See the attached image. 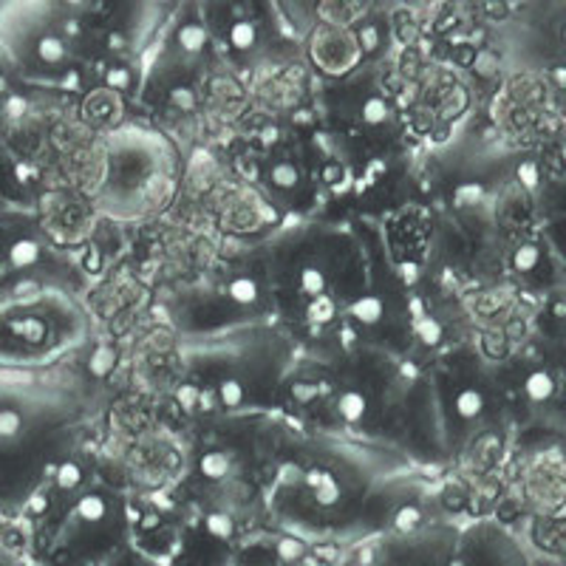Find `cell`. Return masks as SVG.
I'll use <instances>...</instances> for the list:
<instances>
[{
    "instance_id": "4fadbf2b",
    "label": "cell",
    "mask_w": 566,
    "mask_h": 566,
    "mask_svg": "<svg viewBox=\"0 0 566 566\" xmlns=\"http://www.w3.org/2000/svg\"><path fill=\"white\" fill-rule=\"evenodd\" d=\"M453 566H566L535 553L499 518H470L459 527Z\"/></svg>"
},
{
    "instance_id": "7a4b0ae2",
    "label": "cell",
    "mask_w": 566,
    "mask_h": 566,
    "mask_svg": "<svg viewBox=\"0 0 566 566\" xmlns=\"http://www.w3.org/2000/svg\"><path fill=\"white\" fill-rule=\"evenodd\" d=\"M281 417L301 431L394 448L422 468L444 459L431 391V363L368 346L297 352Z\"/></svg>"
},
{
    "instance_id": "2e32d148",
    "label": "cell",
    "mask_w": 566,
    "mask_h": 566,
    "mask_svg": "<svg viewBox=\"0 0 566 566\" xmlns=\"http://www.w3.org/2000/svg\"><path fill=\"white\" fill-rule=\"evenodd\" d=\"M14 74L9 69L7 57L0 52V134L7 130L9 119H12V103H14Z\"/></svg>"
},
{
    "instance_id": "5bb4252c",
    "label": "cell",
    "mask_w": 566,
    "mask_h": 566,
    "mask_svg": "<svg viewBox=\"0 0 566 566\" xmlns=\"http://www.w3.org/2000/svg\"><path fill=\"white\" fill-rule=\"evenodd\" d=\"M335 555L337 553L317 549L306 541L264 527L241 544L230 566H332Z\"/></svg>"
},
{
    "instance_id": "30bf717a",
    "label": "cell",
    "mask_w": 566,
    "mask_h": 566,
    "mask_svg": "<svg viewBox=\"0 0 566 566\" xmlns=\"http://www.w3.org/2000/svg\"><path fill=\"white\" fill-rule=\"evenodd\" d=\"M199 12L216 60H227L235 69H255L286 57L295 43L272 3H199Z\"/></svg>"
},
{
    "instance_id": "6da1fadb",
    "label": "cell",
    "mask_w": 566,
    "mask_h": 566,
    "mask_svg": "<svg viewBox=\"0 0 566 566\" xmlns=\"http://www.w3.org/2000/svg\"><path fill=\"white\" fill-rule=\"evenodd\" d=\"M417 468L386 444L301 431L283 419L264 499L266 527L328 553L399 533Z\"/></svg>"
},
{
    "instance_id": "8992f818",
    "label": "cell",
    "mask_w": 566,
    "mask_h": 566,
    "mask_svg": "<svg viewBox=\"0 0 566 566\" xmlns=\"http://www.w3.org/2000/svg\"><path fill=\"white\" fill-rule=\"evenodd\" d=\"M297 352V343L270 321L181 335L176 402L190 422L281 417L283 386Z\"/></svg>"
},
{
    "instance_id": "e0dca14e",
    "label": "cell",
    "mask_w": 566,
    "mask_h": 566,
    "mask_svg": "<svg viewBox=\"0 0 566 566\" xmlns=\"http://www.w3.org/2000/svg\"><path fill=\"white\" fill-rule=\"evenodd\" d=\"M0 566H34L18 544H9V541H0Z\"/></svg>"
},
{
    "instance_id": "9c48e42d",
    "label": "cell",
    "mask_w": 566,
    "mask_h": 566,
    "mask_svg": "<svg viewBox=\"0 0 566 566\" xmlns=\"http://www.w3.org/2000/svg\"><path fill=\"white\" fill-rule=\"evenodd\" d=\"M181 9L185 12H170L161 27L139 88L142 103L168 123L199 111L201 85L216 60L199 7Z\"/></svg>"
},
{
    "instance_id": "3957f363",
    "label": "cell",
    "mask_w": 566,
    "mask_h": 566,
    "mask_svg": "<svg viewBox=\"0 0 566 566\" xmlns=\"http://www.w3.org/2000/svg\"><path fill=\"white\" fill-rule=\"evenodd\" d=\"M374 235L343 219H295L261 247L272 321L301 352L337 343L371 277Z\"/></svg>"
},
{
    "instance_id": "5b68a950",
    "label": "cell",
    "mask_w": 566,
    "mask_h": 566,
    "mask_svg": "<svg viewBox=\"0 0 566 566\" xmlns=\"http://www.w3.org/2000/svg\"><path fill=\"white\" fill-rule=\"evenodd\" d=\"M52 371L0 374V522L7 524H18L54 473L97 442L88 388Z\"/></svg>"
},
{
    "instance_id": "9a60e30c",
    "label": "cell",
    "mask_w": 566,
    "mask_h": 566,
    "mask_svg": "<svg viewBox=\"0 0 566 566\" xmlns=\"http://www.w3.org/2000/svg\"><path fill=\"white\" fill-rule=\"evenodd\" d=\"M71 566H156V564L145 558L139 549L123 547V549H114V553L108 555H99V558L80 560V564H71Z\"/></svg>"
},
{
    "instance_id": "52a82bcc",
    "label": "cell",
    "mask_w": 566,
    "mask_h": 566,
    "mask_svg": "<svg viewBox=\"0 0 566 566\" xmlns=\"http://www.w3.org/2000/svg\"><path fill=\"white\" fill-rule=\"evenodd\" d=\"M83 343V306L65 286L32 275L0 290V371H52Z\"/></svg>"
},
{
    "instance_id": "7c38bea8",
    "label": "cell",
    "mask_w": 566,
    "mask_h": 566,
    "mask_svg": "<svg viewBox=\"0 0 566 566\" xmlns=\"http://www.w3.org/2000/svg\"><path fill=\"white\" fill-rule=\"evenodd\" d=\"M459 524L382 533L335 555L332 566H453Z\"/></svg>"
},
{
    "instance_id": "277c9868",
    "label": "cell",
    "mask_w": 566,
    "mask_h": 566,
    "mask_svg": "<svg viewBox=\"0 0 566 566\" xmlns=\"http://www.w3.org/2000/svg\"><path fill=\"white\" fill-rule=\"evenodd\" d=\"M150 3H7L0 7V52L14 80L77 91L130 63L150 45Z\"/></svg>"
},
{
    "instance_id": "8fae6325",
    "label": "cell",
    "mask_w": 566,
    "mask_h": 566,
    "mask_svg": "<svg viewBox=\"0 0 566 566\" xmlns=\"http://www.w3.org/2000/svg\"><path fill=\"white\" fill-rule=\"evenodd\" d=\"M502 43L510 60L566 85V3H524L507 20Z\"/></svg>"
},
{
    "instance_id": "ba28073f",
    "label": "cell",
    "mask_w": 566,
    "mask_h": 566,
    "mask_svg": "<svg viewBox=\"0 0 566 566\" xmlns=\"http://www.w3.org/2000/svg\"><path fill=\"white\" fill-rule=\"evenodd\" d=\"M431 391L444 459L495 431L510 402L502 368L470 346H451L433 357Z\"/></svg>"
}]
</instances>
